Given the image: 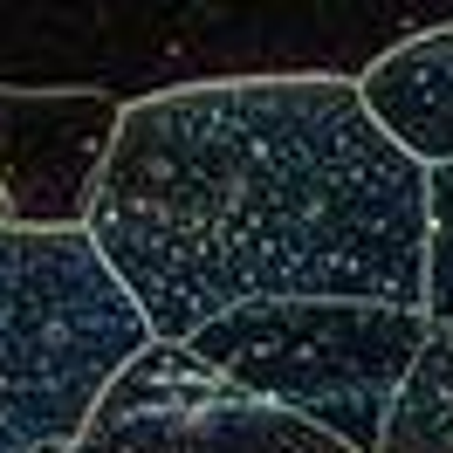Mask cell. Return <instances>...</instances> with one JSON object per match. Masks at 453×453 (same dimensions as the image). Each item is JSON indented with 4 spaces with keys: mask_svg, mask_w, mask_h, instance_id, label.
I'll return each mask as SVG.
<instances>
[{
    "mask_svg": "<svg viewBox=\"0 0 453 453\" xmlns=\"http://www.w3.org/2000/svg\"><path fill=\"white\" fill-rule=\"evenodd\" d=\"M371 124L412 158L419 172L453 165V21L392 42L357 69Z\"/></svg>",
    "mask_w": 453,
    "mask_h": 453,
    "instance_id": "cell-6",
    "label": "cell"
},
{
    "mask_svg": "<svg viewBox=\"0 0 453 453\" xmlns=\"http://www.w3.org/2000/svg\"><path fill=\"white\" fill-rule=\"evenodd\" d=\"M426 323L453 330V165L426 172Z\"/></svg>",
    "mask_w": 453,
    "mask_h": 453,
    "instance_id": "cell-8",
    "label": "cell"
},
{
    "mask_svg": "<svg viewBox=\"0 0 453 453\" xmlns=\"http://www.w3.org/2000/svg\"><path fill=\"white\" fill-rule=\"evenodd\" d=\"M426 310L392 303H255L186 337L206 371L350 453H378L405 371L426 343Z\"/></svg>",
    "mask_w": 453,
    "mask_h": 453,
    "instance_id": "cell-3",
    "label": "cell"
},
{
    "mask_svg": "<svg viewBox=\"0 0 453 453\" xmlns=\"http://www.w3.org/2000/svg\"><path fill=\"white\" fill-rule=\"evenodd\" d=\"M378 453H453V330L433 323L419 343V357L398 385Z\"/></svg>",
    "mask_w": 453,
    "mask_h": 453,
    "instance_id": "cell-7",
    "label": "cell"
},
{
    "mask_svg": "<svg viewBox=\"0 0 453 453\" xmlns=\"http://www.w3.org/2000/svg\"><path fill=\"white\" fill-rule=\"evenodd\" d=\"M69 453H350L206 371L186 343H144Z\"/></svg>",
    "mask_w": 453,
    "mask_h": 453,
    "instance_id": "cell-4",
    "label": "cell"
},
{
    "mask_svg": "<svg viewBox=\"0 0 453 453\" xmlns=\"http://www.w3.org/2000/svg\"><path fill=\"white\" fill-rule=\"evenodd\" d=\"M144 343L89 234L0 226V453H69Z\"/></svg>",
    "mask_w": 453,
    "mask_h": 453,
    "instance_id": "cell-2",
    "label": "cell"
},
{
    "mask_svg": "<svg viewBox=\"0 0 453 453\" xmlns=\"http://www.w3.org/2000/svg\"><path fill=\"white\" fill-rule=\"evenodd\" d=\"M89 241L158 343L255 303L426 310V172L337 69L131 96Z\"/></svg>",
    "mask_w": 453,
    "mask_h": 453,
    "instance_id": "cell-1",
    "label": "cell"
},
{
    "mask_svg": "<svg viewBox=\"0 0 453 453\" xmlns=\"http://www.w3.org/2000/svg\"><path fill=\"white\" fill-rule=\"evenodd\" d=\"M124 96L89 83H0V199L7 226L89 234Z\"/></svg>",
    "mask_w": 453,
    "mask_h": 453,
    "instance_id": "cell-5",
    "label": "cell"
},
{
    "mask_svg": "<svg viewBox=\"0 0 453 453\" xmlns=\"http://www.w3.org/2000/svg\"><path fill=\"white\" fill-rule=\"evenodd\" d=\"M0 226H7V199H0Z\"/></svg>",
    "mask_w": 453,
    "mask_h": 453,
    "instance_id": "cell-9",
    "label": "cell"
}]
</instances>
